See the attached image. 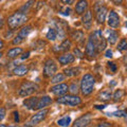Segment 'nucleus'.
Segmentation results:
<instances>
[{
    "label": "nucleus",
    "instance_id": "a211bd4d",
    "mask_svg": "<svg viewBox=\"0 0 127 127\" xmlns=\"http://www.w3.org/2000/svg\"><path fill=\"white\" fill-rule=\"evenodd\" d=\"M107 12H108V10H107L106 6H102L100 10L95 12V13H96V20H97L98 23H103L105 21Z\"/></svg>",
    "mask_w": 127,
    "mask_h": 127
},
{
    "label": "nucleus",
    "instance_id": "e433bc0d",
    "mask_svg": "<svg viewBox=\"0 0 127 127\" xmlns=\"http://www.w3.org/2000/svg\"><path fill=\"white\" fill-rule=\"evenodd\" d=\"M112 125L110 124V123L108 122H101V123H98V124L96 125V127H111Z\"/></svg>",
    "mask_w": 127,
    "mask_h": 127
},
{
    "label": "nucleus",
    "instance_id": "7c9ffc66",
    "mask_svg": "<svg viewBox=\"0 0 127 127\" xmlns=\"http://www.w3.org/2000/svg\"><path fill=\"white\" fill-rule=\"evenodd\" d=\"M69 91H70V92L72 93L73 95H76V94L78 93V91H79L78 86L75 84V83H73V84H71V85L69 86Z\"/></svg>",
    "mask_w": 127,
    "mask_h": 127
},
{
    "label": "nucleus",
    "instance_id": "8fccbe9b",
    "mask_svg": "<svg viewBox=\"0 0 127 127\" xmlns=\"http://www.w3.org/2000/svg\"><path fill=\"white\" fill-rule=\"evenodd\" d=\"M0 127H7V126H5L4 124H0Z\"/></svg>",
    "mask_w": 127,
    "mask_h": 127
},
{
    "label": "nucleus",
    "instance_id": "72a5a7b5",
    "mask_svg": "<svg viewBox=\"0 0 127 127\" xmlns=\"http://www.w3.org/2000/svg\"><path fill=\"white\" fill-rule=\"evenodd\" d=\"M5 114H6V110L4 107H1L0 108V121H2L3 119L5 118Z\"/></svg>",
    "mask_w": 127,
    "mask_h": 127
},
{
    "label": "nucleus",
    "instance_id": "5701e85b",
    "mask_svg": "<svg viewBox=\"0 0 127 127\" xmlns=\"http://www.w3.org/2000/svg\"><path fill=\"white\" fill-rule=\"evenodd\" d=\"M71 122H72L71 118L68 117V116H66V117H64L62 119H59V120L57 121V124H58V126H61V127H69L71 125Z\"/></svg>",
    "mask_w": 127,
    "mask_h": 127
},
{
    "label": "nucleus",
    "instance_id": "b1692460",
    "mask_svg": "<svg viewBox=\"0 0 127 127\" xmlns=\"http://www.w3.org/2000/svg\"><path fill=\"white\" fill-rule=\"evenodd\" d=\"M21 52H22L21 48H13V49H11V50L7 51V57L15 58V57H17L18 55H20Z\"/></svg>",
    "mask_w": 127,
    "mask_h": 127
},
{
    "label": "nucleus",
    "instance_id": "09e8293b",
    "mask_svg": "<svg viewBox=\"0 0 127 127\" xmlns=\"http://www.w3.org/2000/svg\"><path fill=\"white\" fill-rule=\"evenodd\" d=\"M114 3H118V4H120V3H122V1H113Z\"/></svg>",
    "mask_w": 127,
    "mask_h": 127
},
{
    "label": "nucleus",
    "instance_id": "2eb2a0df",
    "mask_svg": "<svg viewBox=\"0 0 127 127\" xmlns=\"http://www.w3.org/2000/svg\"><path fill=\"white\" fill-rule=\"evenodd\" d=\"M82 21L87 30L91 29V26H92V13H91V11H87L84 14V16L82 18Z\"/></svg>",
    "mask_w": 127,
    "mask_h": 127
},
{
    "label": "nucleus",
    "instance_id": "58836bf2",
    "mask_svg": "<svg viewBox=\"0 0 127 127\" xmlns=\"http://www.w3.org/2000/svg\"><path fill=\"white\" fill-rule=\"evenodd\" d=\"M14 121H15V123H18L19 122V113L17 112V111H15L14 112Z\"/></svg>",
    "mask_w": 127,
    "mask_h": 127
},
{
    "label": "nucleus",
    "instance_id": "49530a36",
    "mask_svg": "<svg viewBox=\"0 0 127 127\" xmlns=\"http://www.w3.org/2000/svg\"><path fill=\"white\" fill-rule=\"evenodd\" d=\"M3 47H4V42H3L2 40H0V49H2Z\"/></svg>",
    "mask_w": 127,
    "mask_h": 127
},
{
    "label": "nucleus",
    "instance_id": "a19ab883",
    "mask_svg": "<svg viewBox=\"0 0 127 127\" xmlns=\"http://www.w3.org/2000/svg\"><path fill=\"white\" fill-rule=\"evenodd\" d=\"M96 109H105L106 108V105H96L95 106Z\"/></svg>",
    "mask_w": 127,
    "mask_h": 127
},
{
    "label": "nucleus",
    "instance_id": "412c9836",
    "mask_svg": "<svg viewBox=\"0 0 127 127\" xmlns=\"http://www.w3.org/2000/svg\"><path fill=\"white\" fill-rule=\"evenodd\" d=\"M98 100L100 101H104V102H107L109 101L111 97H112V93H111V90H104L98 94Z\"/></svg>",
    "mask_w": 127,
    "mask_h": 127
},
{
    "label": "nucleus",
    "instance_id": "bb28decb",
    "mask_svg": "<svg viewBox=\"0 0 127 127\" xmlns=\"http://www.w3.org/2000/svg\"><path fill=\"white\" fill-rule=\"evenodd\" d=\"M65 76L68 77H72V76H76V75L79 73V68H76V67H73V68H69L66 69L65 71Z\"/></svg>",
    "mask_w": 127,
    "mask_h": 127
},
{
    "label": "nucleus",
    "instance_id": "f03ea898",
    "mask_svg": "<svg viewBox=\"0 0 127 127\" xmlns=\"http://www.w3.org/2000/svg\"><path fill=\"white\" fill-rule=\"evenodd\" d=\"M28 16L26 14L21 13V12H17V13H14L13 15H11L9 19H7V25L11 28V30H15L19 28L20 26L25 25L28 21Z\"/></svg>",
    "mask_w": 127,
    "mask_h": 127
},
{
    "label": "nucleus",
    "instance_id": "603ef678",
    "mask_svg": "<svg viewBox=\"0 0 127 127\" xmlns=\"http://www.w3.org/2000/svg\"><path fill=\"white\" fill-rule=\"evenodd\" d=\"M9 127H18V126H9Z\"/></svg>",
    "mask_w": 127,
    "mask_h": 127
},
{
    "label": "nucleus",
    "instance_id": "de8ad7c7",
    "mask_svg": "<svg viewBox=\"0 0 127 127\" xmlns=\"http://www.w3.org/2000/svg\"><path fill=\"white\" fill-rule=\"evenodd\" d=\"M116 84H117V82H114V81H113V82H111V83H110V86H116Z\"/></svg>",
    "mask_w": 127,
    "mask_h": 127
},
{
    "label": "nucleus",
    "instance_id": "a878e982",
    "mask_svg": "<svg viewBox=\"0 0 127 127\" xmlns=\"http://www.w3.org/2000/svg\"><path fill=\"white\" fill-rule=\"evenodd\" d=\"M65 77L66 76H65V74L64 73H56L52 77V79H51V83H52V84H55V85L62 84V82L65 81Z\"/></svg>",
    "mask_w": 127,
    "mask_h": 127
},
{
    "label": "nucleus",
    "instance_id": "a18cd8bd",
    "mask_svg": "<svg viewBox=\"0 0 127 127\" xmlns=\"http://www.w3.org/2000/svg\"><path fill=\"white\" fill-rule=\"evenodd\" d=\"M124 64H125V66H126V68H127V53L124 55Z\"/></svg>",
    "mask_w": 127,
    "mask_h": 127
},
{
    "label": "nucleus",
    "instance_id": "c756f323",
    "mask_svg": "<svg viewBox=\"0 0 127 127\" xmlns=\"http://www.w3.org/2000/svg\"><path fill=\"white\" fill-rule=\"evenodd\" d=\"M123 95H124V91H123L122 89L117 90L116 92H114V94H113V101L114 102H119L123 97Z\"/></svg>",
    "mask_w": 127,
    "mask_h": 127
},
{
    "label": "nucleus",
    "instance_id": "4468645a",
    "mask_svg": "<svg viewBox=\"0 0 127 127\" xmlns=\"http://www.w3.org/2000/svg\"><path fill=\"white\" fill-rule=\"evenodd\" d=\"M74 55L72 53H65V54H62L61 56L58 57V62L61 65L65 66V65H69V64H72L74 62Z\"/></svg>",
    "mask_w": 127,
    "mask_h": 127
},
{
    "label": "nucleus",
    "instance_id": "6e6552de",
    "mask_svg": "<svg viewBox=\"0 0 127 127\" xmlns=\"http://www.w3.org/2000/svg\"><path fill=\"white\" fill-rule=\"evenodd\" d=\"M32 31V27L31 26H25L22 27L19 32L17 33V35L15 36V38L13 39V43L14 45H19V43H21L26 40V38L29 36V34L31 33Z\"/></svg>",
    "mask_w": 127,
    "mask_h": 127
},
{
    "label": "nucleus",
    "instance_id": "4be33fe9",
    "mask_svg": "<svg viewBox=\"0 0 127 127\" xmlns=\"http://www.w3.org/2000/svg\"><path fill=\"white\" fill-rule=\"evenodd\" d=\"M71 38H73V40L77 42H81L83 40V38H84V33L81 30H75L74 32L71 33Z\"/></svg>",
    "mask_w": 127,
    "mask_h": 127
},
{
    "label": "nucleus",
    "instance_id": "39448f33",
    "mask_svg": "<svg viewBox=\"0 0 127 127\" xmlns=\"http://www.w3.org/2000/svg\"><path fill=\"white\" fill-rule=\"evenodd\" d=\"M57 103L58 104H63V105H67L70 107H74L77 106L82 103L81 97L77 95H73V94H65L63 96L57 98Z\"/></svg>",
    "mask_w": 127,
    "mask_h": 127
},
{
    "label": "nucleus",
    "instance_id": "864d4df0",
    "mask_svg": "<svg viewBox=\"0 0 127 127\" xmlns=\"http://www.w3.org/2000/svg\"><path fill=\"white\" fill-rule=\"evenodd\" d=\"M126 27H127V21H126Z\"/></svg>",
    "mask_w": 127,
    "mask_h": 127
},
{
    "label": "nucleus",
    "instance_id": "aec40b11",
    "mask_svg": "<svg viewBox=\"0 0 127 127\" xmlns=\"http://www.w3.org/2000/svg\"><path fill=\"white\" fill-rule=\"evenodd\" d=\"M71 48V41L69 39H65L59 46H55L54 51H68Z\"/></svg>",
    "mask_w": 127,
    "mask_h": 127
},
{
    "label": "nucleus",
    "instance_id": "f704fd0d",
    "mask_svg": "<svg viewBox=\"0 0 127 127\" xmlns=\"http://www.w3.org/2000/svg\"><path fill=\"white\" fill-rule=\"evenodd\" d=\"M74 54H76V56L78 58H83V57H84V53L81 52V50H79L78 48H75V49H74Z\"/></svg>",
    "mask_w": 127,
    "mask_h": 127
},
{
    "label": "nucleus",
    "instance_id": "473e14b6",
    "mask_svg": "<svg viewBox=\"0 0 127 127\" xmlns=\"http://www.w3.org/2000/svg\"><path fill=\"white\" fill-rule=\"evenodd\" d=\"M32 3H33V1H29V2H27L25 5L20 7V11H22V12H25V13H26V12H27L28 10H29V7L32 5Z\"/></svg>",
    "mask_w": 127,
    "mask_h": 127
},
{
    "label": "nucleus",
    "instance_id": "2f4dec72",
    "mask_svg": "<svg viewBox=\"0 0 127 127\" xmlns=\"http://www.w3.org/2000/svg\"><path fill=\"white\" fill-rule=\"evenodd\" d=\"M113 116H116V117H127V112L126 111H114V112L112 113Z\"/></svg>",
    "mask_w": 127,
    "mask_h": 127
},
{
    "label": "nucleus",
    "instance_id": "6ab92c4d",
    "mask_svg": "<svg viewBox=\"0 0 127 127\" xmlns=\"http://www.w3.org/2000/svg\"><path fill=\"white\" fill-rule=\"evenodd\" d=\"M28 71H29L28 66H26V65H19V66L15 67V68L13 69V73L15 75H17V76H23V75H26L28 73Z\"/></svg>",
    "mask_w": 127,
    "mask_h": 127
},
{
    "label": "nucleus",
    "instance_id": "7ed1b4c3",
    "mask_svg": "<svg viewBox=\"0 0 127 127\" xmlns=\"http://www.w3.org/2000/svg\"><path fill=\"white\" fill-rule=\"evenodd\" d=\"M89 38L92 40V42L95 45V47H96L97 53H100V52H102V51H104L106 49L107 41H106V39L104 38V36H103V33H102L101 30L94 31L93 34H91Z\"/></svg>",
    "mask_w": 127,
    "mask_h": 127
},
{
    "label": "nucleus",
    "instance_id": "393cba45",
    "mask_svg": "<svg viewBox=\"0 0 127 127\" xmlns=\"http://www.w3.org/2000/svg\"><path fill=\"white\" fill-rule=\"evenodd\" d=\"M118 39H119V35L116 31H111L109 35H108V38H107V41H108L111 46H113V45H116V42L118 41Z\"/></svg>",
    "mask_w": 127,
    "mask_h": 127
},
{
    "label": "nucleus",
    "instance_id": "f257e3e1",
    "mask_svg": "<svg viewBox=\"0 0 127 127\" xmlns=\"http://www.w3.org/2000/svg\"><path fill=\"white\" fill-rule=\"evenodd\" d=\"M94 84H95V79H94V77L92 76V75L88 74V73L85 74L84 76H83L82 81H81V88H79L82 94L87 96V95L92 93Z\"/></svg>",
    "mask_w": 127,
    "mask_h": 127
},
{
    "label": "nucleus",
    "instance_id": "ddd939ff",
    "mask_svg": "<svg viewBox=\"0 0 127 127\" xmlns=\"http://www.w3.org/2000/svg\"><path fill=\"white\" fill-rule=\"evenodd\" d=\"M97 53V50H96V47H95V45L92 42V40L89 38L88 42H87L86 45V55L90 58H93L95 57V55H96Z\"/></svg>",
    "mask_w": 127,
    "mask_h": 127
},
{
    "label": "nucleus",
    "instance_id": "4c0bfd02",
    "mask_svg": "<svg viewBox=\"0 0 127 127\" xmlns=\"http://www.w3.org/2000/svg\"><path fill=\"white\" fill-rule=\"evenodd\" d=\"M61 13H62L63 15H65V16H69L70 13H71V9H70V7H66L65 10L61 12Z\"/></svg>",
    "mask_w": 127,
    "mask_h": 127
},
{
    "label": "nucleus",
    "instance_id": "1a4fd4ad",
    "mask_svg": "<svg viewBox=\"0 0 127 127\" xmlns=\"http://www.w3.org/2000/svg\"><path fill=\"white\" fill-rule=\"evenodd\" d=\"M69 90V87L67 84H58V85H55L53 87H51L50 88V92L54 94V95H57V96H63V95H65L67 92H68Z\"/></svg>",
    "mask_w": 127,
    "mask_h": 127
},
{
    "label": "nucleus",
    "instance_id": "9d476101",
    "mask_svg": "<svg viewBox=\"0 0 127 127\" xmlns=\"http://www.w3.org/2000/svg\"><path fill=\"white\" fill-rule=\"evenodd\" d=\"M91 120H92L91 113H86L84 116L79 117L77 120L74 122L73 127H88V125L91 123Z\"/></svg>",
    "mask_w": 127,
    "mask_h": 127
},
{
    "label": "nucleus",
    "instance_id": "c9c22d12",
    "mask_svg": "<svg viewBox=\"0 0 127 127\" xmlns=\"http://www.w3.org/2000/svg\"><path fill=\"white\" fill-rule=\"evenodd\" d=\"M108 67L110 68V70H111V72H116L117 71V66H116V64L114 63H111V62H109L108 63Z\"/></svg>",
    "mask_w": 127,
    "mask_h": 127
},
{
    "label": "nucleus",
    "instance_id": "79ce46f5",
    "mask_svg": "<svg viewBox=\"0 0 127 127\" xmlns=\"http://www.w3.org/2000/svg\"><path fill=\"white\" fill-rule=\"evenodd\" d=\"M29 55H30V52L25 53V54H23L22 56H21V59H26V58H28V57H29Z\"/></svg>",
    "mask_w": 127,
    "mask_h": 127
},
{
    "label": "nucleus",
    "instance_id": "20e7f679",
    "mask_svg": "<svg viewBox=\"0 0 127 127\" xmlns=\"http://www.w3.org/2000/svg\"><path fill=\"white\" fill-rule=\"evenodd\" d=\"M38 85H36L35 83L32 82H25L23 84L20 86L18 91V94L22 97H28L30 95H33L34 93H36L38 91Z\"/></svg>",
    "mask_w": 127,
    "mask_h": 127
},
{
    "label": "nucleus",
    "instance_id": "37998d69",
    "mask_svg": "<svg viewBox=\"0 0 127 127\" xmlns=\"http://www.w3.org/2000/svg\"><path fill=\"white\" fill-rule=\"evenodd\" d=\"M62 2L63 3H68V4H71V3H73L74 1H73V0H63Z\"/></svg>",
    "mask_w": 127,
    "mask_h": 127
},
{
    "label": "nucleus",
    "instance_id": "c03bdc74",
    "mask_svg": "<svg viewBox=\"0 0 127 127\" xmlns=\"http://www.w3.org/2000/svg\"><path fill=\"white\" fill-rule=\"evenodd\" d=\"M3 23H4V21H3V18L0 16V29L3 27Z\"/></svg>",
    "mask_w": 127,
    "mask_h": 127
},
{
    "label": "nucleus",
    "instance_id": "dca6fc26",
    "mask_svg": "<svg viewBox=\"0 0 127 127\" xmlns=\"http://www.w3.org/2000/svg\"><path fill=\"white\" fill-rule=\"evenodd\" d=\"M38 100H39V97H37V96L26 98V100L23 101V105H25L28 109H35L37 103H38Z\"/></svg>",
    "mask_w": 127,
    "mask_h": 127
},
{
    "label": "nucleus",
    "instance_id": "f3484780",
    "mask_svg": "<svg viewBox=\"0 0 127 127\" xmlns=\"http://www.w3.org/2000/svg\"><path fill=\"white\" fill-rule=\"evenodd\" d=\"M87 9H88V2L85 1V0L78 1L76 3V5H75V12H76V14H78V15L84 14Z\"/></svg>",
    "mask_w": 127,
    "mask_h": 127
},
{
    "label": "nucleus",
    "instance_id": "c85d7f7f",
    "mask_svg": "<svg viewBox=\"0 0 127 127\" xmlns=\"http://www.w3.org/2000/svg\"><path fill=\"white\" fill-rule=\"evenodd\" d=\"M118 50L119 51H126L127 50V39L123 38L118 45Z\"/></svg>",
    "mask_w": 127,
    "mask_h": 127
},
{
    "label": "nucleus",
    "instance_id": "ea45409f",
    "mask_svg": "<svg viewBox=\"0 0 127 127\" xmlns=\"http://www.w3.org/2000/svg\"><path fill=\"white\" fill-rule=\"evenodd\" d=\"M105 56L108 57V58H109V57L111 58V57H112V51H111V50H107L106 53H105Z\"/></svg>",
    "mask_w": 127,
    "mask_h": 127
},
{
    "label": "nucleus",
    "instance_id": "cd10ccee",
    "mask_svg": "<svg viewBox=\"0 0 127 127\" xmlns=\"http://www.w3.org/2000/svg\"><path fill=\"white\" fill-rule=\"evenodd\" d=\"M46 36H47V38L49 39V40L53 41V40H55V39L57 38V31L55 29H49V31H48Z\"/></svg>",
    "mask_w": 127,
    "mask_h": 127
},
{
    "label": "nucleus",
    "instance_id": "0eeeda50",
    "mask_svg": "<svg viewBox=\"0 0 127 127\" xmlns=\"http://www.w3.org/2000/svg\"><path fill=\"white\" fill-rule=\"evenodd\" d=\"M57 64L55 63V61L53 59H48L45 63V66H43V74H45L46 77H51L54 76L57 72Z\"/></svg>",
    "mask_w": 127,
    "mask_h": 127
},
{
    "label": "nucleus",
    "instance_id": "f8f14e48",
    "mask_svg": "<svg viewBox=\"0 0 127 127\" xmlns=\"http://www.w3.org/2000/svg\"><path fill=\"white\" fill-rule=\"evenodd\" d=\"M52 98H51L50 96H47V95H45V96L42 97H39L38 100V103L36 105V108L35 109H39V110H42V109H46V107H48L49 105L52 104Z\"/></svg>",
    "mask_w": 127,
    "mask_h": 127
},
{
    "label": "nucleus",
    "instance_id": "3c124183",
    "mask_svg": "<svg viewBox=\"0 0 127 127\" xmlns=\"http://www.w3.org/2000/svg\"><path fill=\"white\" fill-rule=\"evenodd\" d=\"M1 56H2V53H1V52H0V58H1Z\"/></svg>",
    "mask_w": 127,
    "mask_h": 127
},
{
    "label": "nucleus",
    "instance_id": "423d86ee",
    "mask_svg": "<svg viewBox=\"0 0 127 127\" xmlns=\"http://www.w3.org/2000/svg\"><path fill=\"white\" fill-rule=\"evenodd\" d=\"M48 112H49V110H48V109L39 110L37 113H35L34 116L30 119L29 122L26 123V124H25V127H33V126H35V125L39 124V123H40V122L43 120V119L47 117Z\"/></svg>",
    "mask_w": 127,
    "mask_h": 127
},
{
    "label": "nucleus",
    "instance_id": "9b49d317",
    "mask_svg": "<svg viewBox=\"0 0 127 127\" xmlns=\"http://www.w3.org/2000/svg\"><path fill=\"white\" fill-rule=\"evenodd\" d=\"M108 26L113 28V29H117V28L120 26V17H119V15L116 11H111L109 13Z\"/></svg>",
    "mask_w": 127,
    "mask_h": 127
}]
</instances>
